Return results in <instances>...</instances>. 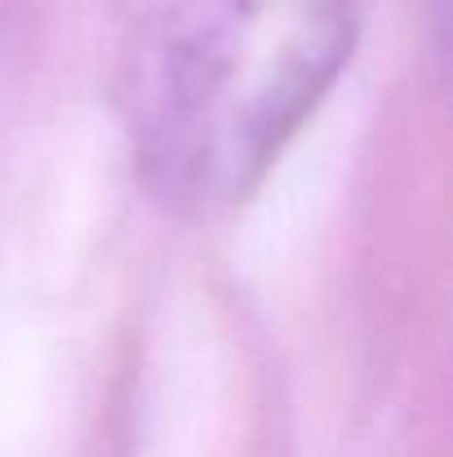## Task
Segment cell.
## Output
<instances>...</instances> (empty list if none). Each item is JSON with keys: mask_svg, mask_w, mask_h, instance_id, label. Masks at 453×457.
Instances as JSON below:
<instances>
[{"mask_svg": "<svg viewBox=\"0 0 453 457\" xmlns=\"http://www.w3.org/2000/svg\"><path fill=\"white\" fill-rule=\"evenodd\" d=\"M365 0H130L121 103L134 160L173 209L245 200L320 107Z\"/></svg>", "mask_w": 453, "mask_h": 457, "instance_id": "6da1fadb", "label": "cell"}]
</instances>
